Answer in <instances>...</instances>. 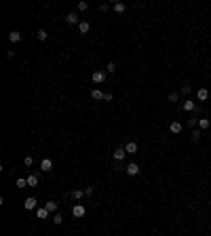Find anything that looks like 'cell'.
<instances>
[{
	"label": "cell",
	"instance_id": "cell-21",
	"mask_svg": "<svg viewBox=\"0 0 211 236\" xmlns=\"http://www.w3.org/2000/svg\"><path fill=\"white\" fill-rule=\"evenodd\" d=\"M53 224H55V225H61V224H63V215L55 213V215H53Z\"/></svg>",
	"mask_w": 211,
	"mask_h": 236
},
{
	"label": "cell",
	"instance_id": "cell-10",
	"mask_svg": "<svg viewBox=\"0 0 211 236\" xmlns=\"http://www.w3.org/2000/svg\"><path fill=\"white\" fill-rule=\"evenodd\" d=\"M25 179H28V186H30V188H36V186H38V175H34V173H30Z\"/></svg>",
	"mask_w": 211,
	"mask_h": 236
},
{
	"label": "cell",
	"instance_id": "cell-7",
	"mask_svg": "<svg viewBox=\"0 0 211 236\" xmlns=\"http://www.w3.org/2000/svg\"><path fill=\"white\" fill-rule=\"evenodd\" d=\"M125 156H127V150H125V148H118V150H114V160H116V162L125 160Z\"/></svg>",
	"mask_w": 211,
	"mask_h": 236
},
{
	"label": "cell",
	"instance_id": "cell-5",
	"mask_svg": "<svg viewBox=\"0 0 211 236\" xmlns=\"http://www.w3.org/2000/svg\"><path fill=\"white\" fill-rule=\"evenodd\" d=\"M66 21H68L70 25H74V23H80V17H78V13L74 11V13H68V15H66Z\"/></svg>",
	"mask_w": 211,
	"mask_h": 236
},
{
	"label": "cell",
	"instance_id": "cell-13",
	"mask_svg": "<svg viewBox=\"0 0 211 236\" xmlns=\"http://www.w3.org/2000/svg\"><path fill=\"white\" fill-rule=\"evenodd\" d=\"M125 150H127V154H137V143H135V141H129L127 145H125Z\"/></svg>",
	"mask_w": 211,
	"mask_h": 236
},
{
	"label": "cell",
	"instance_id": "cell-19",
	"mask_svg": "<svg viewBox=\"0 0 211 236\" xmlns=\"http://www.w3.org/2000/svg\"><path fill=\"white\" fill-rule=\"evenodd\" d=\"M45 207L49 209V213H55V211H57V202H55V200H49Z\"/></svg>",
	"mask_w": 211,
	"mask_h": 236
},
{
	"label": "cell",
	"instance_id": "cell-6",
	"mask_svg": "<svg viewBox=\"0 0 211 236\" xmlns=\"http://www.w3.org/2000/svg\"><path fill=\"white\" fill-rule=\"evenodd\" d=\"M49 215H51V213H49L47 207H40V209H36V217H38V219H49Z\"/></svg>",
	"mask_w": 211,
	"mask_h": 236
},
{
	"label": "cell",
	"instance_id": "cell-15",
	"mask_svg": "<svg viewBox=\"0 0 211 236\" xmlns=\"http://www.w3.org/2000/svg\"><path fill=\"white\" fill-rule=\"evenodd\" d=\"M70 196H72V198H76V200H80L82 196H87V194H84V190H72Z\"/></svg>",
	"mask_w": 211,
	"mask_h": 236
},
{
	"label": "cell",
	"instance_id": "cell-22",
	"mask_svg": "<svg viewBox=\"0 0 211 236\" xmlns=\"http://www.w3.org/2000/svg\"><path fill=\"white\" fill-rule=\"evenodd\" d=\"M36 36H38V40H42V42H45V40H47V30H38V32H36Z\"/></svg>",
	"mask_w": 211,
	"mask_h": 236
},
{
	"label": "cell",
	"instance_id": "cell-16",
	"mask_svg": "<svg viewBox=\"0 0 211 236\" xmlns=\"http://www.w3.org/2000/svg\"><path fill=\"white\" fill-rule=\"evenodd\" d=\"M112 9H114V13H125V11H127V6H125L123 2H114Z\"/></svg>",
	"mask_w": 211,
	"mask_h": 236
},
{
	"label": "cell",
	"instance_id": "cell-8",
	"mask_svg": "<svg viewBox=\"0 0 211 236\" xmlns=\"http://www.w3.org/2000/svg\"><path fill=\"white\" fill-rule=\"evenodd\" d=\"M40 169H42L45 173H49V171L53 169V160H51V158H45V160L40 162Z\"/></svg>",
	"mask_w": 211,
	"mask_h": 236
},
{
	"label": "cell",
	"instance_id": "cell-14",
	"mask_svg": "<svg viewBox=\"0 0 211 236\" xmlns=\"http://www.w3.org/2000/svg\"><path fill=\"white\" fill-rule=\"evenodd\" d=\"M104 95L106 93H101L99 89H93V91H91V97H93L95 101H101V99H104Z\"/></svg>",
	"mask_w": 211,
	"mask_h": 236
},
{
	"label": "cell",
	"instance_id": "cell-11",
	"mask_svg": "<svg viewBox=\"0 0 211 236\" xmlns=\"http://www.w3.org/2000/svg\"><path fill=\"white\" fill-rule=\"evenodd\" d=\"M196 97H199V101H207V99H209V91H207V89H199V91H196Z\"/></svg>",
	"mask_w": 211,
	"mask_h": 236
},
{
	"label": "cell",
	"instance_id": "cell-17",
	"mask_svg": "<svg viewBox=\"0 0 211 236\" xmlns=\"http://www.w3.org/2000/svg\"><path fill=\"white\" fill-rule=\"evenodd\" d=\"M78 30H80V34H87V32L91 30V25H89V21H80V23H78Z\"/></svg>",
	"mask_w": 211,
	"mask_h": 236
},
{
	"label": "cell",
	"instance_id": "cell-30",
	"mask_svg": "<svg viewBox=\"0 0 211 236\" xmlns=\"http://www.w3.org/2000/svg\"><path fill=\"white\" fill-rule=\"evenodd\" d=\"M84 194H87V196H91V194H93V186H89V188L84 190Z\"/></svg>",
	"mask_w": 211,
	"mask_h": 236
},
{
	"label": "cell",
	"instance_id": "cell-29",
	"mask_svg": "<svg viewBox=\"0 0 211 236\" xmlns=\"http://www.w3.org/2000/svg\"><path fill=\"white\" fill-rule=\"evenodd\" d=\"M112 99H114V95H112V93H106L104 95V101H112Z\"/></svg>",
	"mask_w": 211,
	"mask_h": 236
},
{
	"label": "cell",
	"instance_id": "cell-18",
	"mask_svg": "<svg viewBox=\"0 0 211 236\" xmlns=\"http://www.w3.org/2000/svg\"><path fill=\"white\" fill-rule=\"evenodd\" d=\"M169 131H171V133H182V122H171Z\"/></svg>",
	"mask_w": 211,
	"mask_h": 236
},
{
	"label": "cell",
	"instance_id": "cell-28",
	"mask_svg": "<svg viewBox=\"0 0 211 236\" xmlns=\"http://www.w3.org/2000/svg\"><path fill=\"white\" fill-rule=\"evenodd\" d=\"M167 99H169V101L173 103V101H177V99H179V95H177V93H171L169 97H167Z\"/></svg>",
	"mask_w": 211,
	"mask_h": 236
},
{
	"label": "cell",
	"instance_id": "cell-27",
	"mask_svg": "<svg viewBox=\"0 0 211 236\" xmlns=\"http://www.w3.org/2000/svg\"><path fill=\"white\" fill-rule=\"evenodd\" d=\"M24 162H25L28 166H32V165H34V158H32V156H25V158H24Z\"/></svg>",
	"mask_w": 211,
	"mask_h": 236
},
{
	"label": "cell",
	"instance_id": "cell-23",
	"mask_svg": "<svg viewBox=\"0 0 211 236\" xmlns=\"http://www.w3.org/2000/svg\"><path fill=\"white\" fill-rule=\"evenodd\" d=\"M106 72H110V74H114V72H116V63H114V61H110V63L106 65Z\"/></svg>",
	"mask_w": 211,
	"mask_h": 236
},
{
	"label": "cell",
	"instance_id": "cell-3",
	"mask_svg": "<svg viewBox=\"0 0 211 236\" xmlns=\"http://www.w3.org/2000/svg\"><path fill=\"white\" fill-rule=\"evenodd\" d=\"M125 173H127L129 177L137 175V173H140V165H135V162H131V165H127V166H125Z\"/></svg>",
	"mask_w": 211,
	"mask_h": 236
},
{
	"label": "cell",
	"instance_id": "cell-26",
	"mask_svg": "<svg viewBox=\"0 0 211 236\" xmlns=\"http://www.w3.org/2000/svg\"><path fill=\"white\" fill-rule=\"evenodd\" d=\"M200 139V131H192V141H199Z\"/></svg>",
	"mask_w": 211,
	"mask_h": 236
},
{
	"label": "cell",
	"instance_id": "cell-9",
	"mask_svg": "<svg viewBox=\"0 0 211 236\" xmlns=\"http://www.w3.org/2000/svg\"><path fill=\"white\" fill-rule=\"evenodd\" d=\"M19 40H21V34H19L17 30L9 32V42H13V44H15V42H19Z\"/></svg>",
	"mask_w": 211,
	"mask_h": 236
},
{
	"label": "cell",
	"instance_id": "cell-12",
	"mask_svg": "<svg viewBox=\"0 0 211 236\" xmlns=\"http://www.w3.org/2000/svg\"><path fill=\"white\" fill-rule=\"evenodd\" d=\"M184 110H186V112H194V110H196V103H194V101H192V99H186V101H184Z\"/></svg>",
	"mask_w": 211,
	"mask_h": 236
},
{
	"label": "cell",
	"instance_id": "cell-4",
	"mask_svg": "<svg viewBox=\"0 0 211 236\" xmlns=\"http://www.w3.org/2000/svg\"><path fill=\"white\" fill-rule=\"evenodd\" d=\"M36 202H38V200H36L34 196L25 198V200H24V209H25V211H34V209H36Z\"/></svg>",
	"mask_w": 211,
	"mask_h": 236
},
{
	"label": "cell",
	"instance_id": "cell-2",
	"mask_svg": "<svg viewBox=\"0 0 211 236\" xmlns=\"http://www.w3.org/2000/svg\"><path fill=\"white\" fill-rule=\"evenodd\" d=\"M91 80H93L95 84H101L106 80V72H101V70H95L93 74H91Z\"/></svg>",
	"mask_w": 211,
	"mask_h": 236
},
{
	"label": "cell",
	"instance_id": "cell-1",
	"mask_svg": "<svg viewBox=\"0 0 211 236\" xmlns=\"http://www.w3.org/2000/svg\"><path fill=\"white\" fill-rule=\"evenodd\" d=\"M72 215H74L76 219H82V217L87 215V209H84L82 204H74V207H72Z\"/></svg>",
	"mask_w": 211,
	"mask_h": 236
},
{
	"label": "cell",
	"instance_id": "cell-31",
	"mask_svg": "<svg viewBox=\"0 0 211 236\" xmlns=\"http://www.w3.org/2000/svg\"><path fill=\"white\" fill-rule=\"evenodd\" d=\"M188 91H190V84H184V86H182V93L186 95V93H188Z\"/></svg>",
	"mask_w": 211,
	"mask_h": 236
},
{
	"label": "cell",
	"instance_id": "cell-24",
	"mask_svg": "<svg viewBox=\"0 0 211 236\" xmlns=\"http://www.w3.org/2000/svg\"><path fill=\"white\" fill-rule=\"evenodd\" d=\"M17 188H28V179H25V177H19V179H17Z\"/></svg>",
	"mask_w": 211,
	"mask_h": 236
},
{
	"label": "cell",
	"instance_id": "cell-25",
	"mask_svg": "<svg viewBox=\"0 0 211 236\" xmlns=\"http://www.w3.org/2000/svg\"><path fill=\"white\" fill-rule=\"evenodd\" d=\"M87 9H89L87 2H78V4H76V11H87Z\"/></svg>",
	"mask_w": 211,
	"mask_h": 236
},
{
	"label": "cell",
	"instance_id": "cell-20",
	"mask_svg": "<svg viewBox=\"0 0 211 236\" xmlns=\"http://www.w3.org/2000/svg\"><path fill=\"white\" fill-rule=\"evenodd\" d=\"M199 127H200L203 131L209 129V118H199Z\"/></svg>",
	"mask_w": 211,
	"mask_h": 236
}]
</instances>
